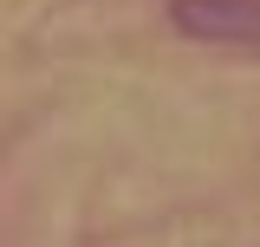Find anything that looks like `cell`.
<instances>
[{
	"instance_id": "1",
	"label": "cell",
	"mask_w": 260,
	"mask_h": 247,
	"mask_svg": "<svg viewBox=\"0 0 260 247\" xmlns=\"http://www.w3.org/2000/svg\"><path fill=\"white\" fill-rule=\"evenodd\" d=\"M176 26L215 46H260V0H176Z\"/></svg>"
}]
</instances>
